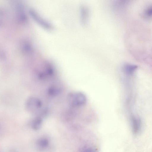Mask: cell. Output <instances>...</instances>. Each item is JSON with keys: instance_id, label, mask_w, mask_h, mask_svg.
I'll return each instance as SVG.
<instances>
[{"instance_id": "5", "label": "cell", "mask_w": 152, "mask_h": 152, "mask_svg": "<svg viewBox=\"0 0 152 152\" xmlns=\"http://www.w3.org/2000/svg\"><path fill=\"white\" fill-rule=\"evenodd\" d=\"M132 127L134 134H137L140 132L141 129V122L137 118H133L132 121Z\"/></svg>"}, {"instance_id": "9", "label": "cell", "mask_w": 152, "mask_h": 152, "mask_svg": "<svg viewBox=\"0 0 152 152\" xmlns=\"http://www.w3.org/2000/svg\"><path fill=\"white\" fill-rule=\"evenodd\" d=\"M137 68V66L135 65L126 64L124 67V69L126 72L129 74L132 73Z\"/></svg>"}, {"instance_id": "13", "label": "cell", "mask_w": 152, "mask_h": 152, "mask_svg": "<svg viewBox=\"0 0 152 152\" xmlns=\"http://www.w3.org/2000/svg\"><path fill=\"white\" fill-rule=\"evenodd\" d=\"M3 20V16L1 12H0V24L1 23Z\"/></svg>"}, {"instance_id": "4", "label": "cell", "mask_w": 152, "mask_h": 152, "mask_svg": "<svg viewBox=\"0 0 152 152\" xmlns=\"http://www.w3.org/2000/svg\"><path fill=\"white\" fill-rule=\"evenodd\" d=\"M29 12L32 18L40 26L47 29L49 30L52 28L50 24L42 18L35 11L31 10Z\"/></svg>"}, {"instance_id": "8", "label": "cell", "mask_w": 152, "mask_h": 152, "mask_svg": "<svg viewBox=\"0 0 152 152\" xmlns=\"http://www.w3.org/2000/svg\"><path fill=\"white\" fill-rule=\"evenodd\" d=\"M81 10L82 21L83 24H85L88 19L89 10L85 6L82 7Z\"/></svg>"}, {"instance_id": "6", "label": "cell", "mask_w": 152, "mask_h": 152, "mask_svg": "<svg viewBox=\"0 0 152 152\" xmlns=\"http://www.w3.org/2000/svg\"><path fill=\"white\" fill-rule=\"evenodd\" d=\"M61 89V88L57 85H54L48 87L47 89V93L51 96H56L60 94Z\"/></svg>"}, {"instance_id": "1", "label": "cell", "mask_w": 152, "mask_h": 152, "mask_svg": "<svg viewBox=\"0 0 152 152\" xmlns=\"http://www.w3.org/2000/svg\"><path fill=\"white\" fill-rule=\"evenodd\" d=\"M43 65L35 70L34 75L37 79L44 81L50 78L54 75L55 69L50 63H46Z\"/></svg>"}, {"instance_id": "11", "label": "cell", "mask_w": 152, "mask_h": 152, "mask_svg": "<svg viewBox=\"0 0 152 152\" xmlns=\"http://www.w3.org/2000/svg\"><path fill=\"white\" fill-rule=\"evenodd\" d=\"M48 144V141L47 140L43 139L41 140L39 142V145L41 147L44 148Z\"/></svg>"}, {"instance_id": "10", "label": "cell", "mask_w": 152, "mask_h": 152, "mask_svg": "<svg viewBox=\"0 0 152 152\" xmlns=\"http://www.w3.org/2000/svg\"><path fill=\"white\" fill-rule=\"evenodd\" d=\"M152 7L151 6H149L145 10L144 15L147 18L151 17L152 15Z\"/></svg>"}, {"instance_id": "2", "label": "cell", "mask_w": 152, "mask_h": 152, "mask_svg": "<svg viewBox=\"0 0 152 152\" xmlns=\"http://www.w3.org/2000/svg\"><path fill=\"white\" fill-rule=\"evenodd\" d=\"M25 107L28 112L34 114H38L43 109L42 103L38 98L34 96L28 98L25 104Z\"/></svg>"}, {"instance_id": "12", "label": "cell", "mask_w": 152, "mask_h": 152, "mask_svg": "<svg viewBox=\"0 0 152 152\" xmlns=\"http://www.w3.org/2000/svg\"><path fill=\"white\" fill-rule=\"evenodd\" d=\"M82 152H97L96 150L93 147H88L84 149Z\"/></svg>"}, {"instance_id": "7", "label": "cell", "mask_w": 152, "mask_h": 152, "mask_svg": "<svg viewBox=\"0 0 152 152\" xmlns=\"http://www.w3.org/2000/svg\"><path fill=\"white\" fill-rule=\"evenodd\" d=\"M43 117L37 115L32 121L31 125L32 127L34 129H37L41 126L42 123V117Z\"/></svg>"}, {"instance_id": "3", "label": "cell", "mask_w": 152, "mask_h": 152, "mask_svg": "<svg viewBox=\"0 0 152 152\" xmlns=\"http://www.w3.org/2000/svg\"><path fill=\"white\" fill-rule=\"evenodd\" d=\"M68 102L73 107H79L84 105L86 102V97L83 93L76 92L70 93L68 96Z\"/></svg>"}]
</instances>
